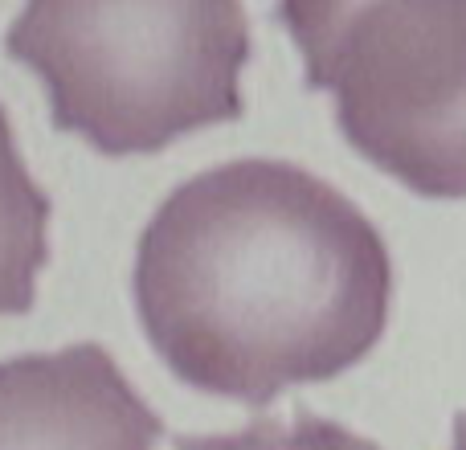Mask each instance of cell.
Segmentation results:
<instances>
[{"mask_svg":"<svg viewBox=\"0 0 466 450\" xmlns=\"http://www.w3.org/2000/svg\"><path fill=\"white\" fill-rule=\"evenodd\" d=\"M136 312L185 385L270 405L377 348L393 262L339 189L287 160H229L177 185L136 250Z\"/></svg>","mask_w":466,"mask_h":450,"instance_id":"6da1fadb","label":"cell"},{"mask_svg":"<svg viewBox=\"0 0 466 450\" xmlns=\"http://www.w3.org/2000/svg\"><path fill=\"white\" fill-rule=\"evenodd\" d=\"M5 54L49 95L57 131L103 156H152L241 115V0H25Z\"/></svg>","mask_w":466,"mask_h":450,"instance_id":"7a4b0ae2","label":"cell"},{"mask_svg":"<svg viewBox=\"0 0 466 450\" xmlns=\"http://www.w3.org/2000/svg\"><path fill=\"white\" fill-rule=\"evenodd\" d=\"M344 139L421 197H466V0H279Z\"/></svg>","mask_w":466,"mask_h":450,"instance_id":"3957f363","label":"cell"},{"mask_svg":"<svg viewBox=\"0 0 466 450\" xmlns=\"http://www.w3.org/2000/svg\"><path fill=\"white\" fill-rule=\"evenodd\" d=\"M164 422L103 344L0 361V450H156Z\"/></svg>","mask_w":466,"mask_h":450,"instance_id":"277c9868","label":"cell"},{"mask_svg":"<svg viewBox=\"0 0 466 450\" xmlns=\"http://www.w3.org/2000/svg\"><path fill=\"white\" fill-rule=\"evenodd\" d=\"M54 201L29 177L0 103V315H25L37 303V274L49 262Z\"/></svg>","mask_w":466,"mask_h":450,"instance_id":"5b68a950","label":"cell"},{"mask_svg":"<svg viewBox=\"0 0 466 450\" xmlns=\"http://www.w3.org/2000/svg\"><path fill=\"white\" fill-rule=\"evenodd\" d=\"M177 450H377L369 438H356L339 422L299 410L290 422L258 414L238 435H180Z\"/></svg>","mask_w":466,"mask_h":450,"instance_id":"8992f818","label":"cell"},{"mask_svg":"<svg viewBox=\"0 0 466 450\" xmlns=\"http://www.w3.org/2000/svg\"><path fill=\"white\" fill-rule=\"evenodd\" d=\"M451 450H466V414H454V446Z\"/></svg>","mask_w":466,"mask_h":450,"instance_id":"52a82bcc","label":"cell"}]
</instances>
